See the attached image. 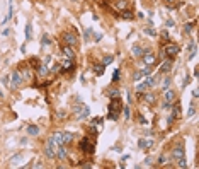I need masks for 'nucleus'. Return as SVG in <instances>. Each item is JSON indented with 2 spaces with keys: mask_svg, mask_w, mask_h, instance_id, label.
<instances>
[{
  "mask_svg": "<svg viewBox=\"0 0 199 169\" xmlns=\"http://www.w3.org/2000/svg\"><path fill=\"white\" fill-rule=\"evenodd\" d=\"M121 101L119 98H111V103H109V115H107V118L109 120H118L119 116V111H121Z\"/></svg>",
  "mask_w": 199,
  "mask_h": 169,
  "instance_id": "obj_1",
  "label": "nucleus"
},
{
  "mask_svg": "<svg viewBox=\"0 0 199 169\" xmlns=\"http://www.w3.org/2000/svg\"><path fill=\"white\" fill-rule=\"evenodd\" d=\"M56 144H55V140L53 139H48L46 142V145H44V154H46V157H50V159H55L56 157Z\"/></svg>",
  "mask_w": 199,
  "mask_h": 169,
  "instance_id": "obj_2",
  "label": "nucleus"
},
{
  "mask_svg": "<svg viewBox=\"0 0 199 169\" xmlns=\"http://www.w3.org/2000/svg\"><path fill=\"white\" fill-rule=\"evenodd\" d=\"M63 43H65V45H68V46H75V45L78 43V38H77V34H75V33L67 31V33L63 34Z\"/></svg>",
  "mask_w": 199,
  "mask_h": 169,
  "instance_id": "obj_3",
  "label": "nucleus"
},
{
  "mask_svg": "<svg viewBox=\"0 0 199 169\" xmlns=\"http://www.w3.org/2000/svg\"><path fill=\"white\" fill-rule=\"evenodd\" d=\"M80 149L83 150V152H87V154H92L94 152V144H90V140L85 137V139L80 140Z\"/></svg>",
  "mask_w": 199,
  "mask_h": 169,
  "instance_id": "obj_4",
  "label": "nucleus"
},
{
  "mask_svg": "<svg viewBox=\"0 0 199 169\" xmlns=\"http://www.w3.org/2000/svg\"><path fill=\"white\" fill-rule=\"evenodd\" d=\"M179 46L177 45H174V43H170V45H167V46H163V53L165 55H169V57H175L177 53H179Z\"/></svg>",
  "mask_w": 199,
  "mask_h": 169,
  "instance_id": "obj_5",
  "label": "nucleus"
},
{
  "mask_svg": "<svg viewBox=\"0 0 199 169\" xmlns=\"http://www.w3.org/2000/svg\"><path fill=\"white\" fill-rule=\"evenodd\" d=\"M141 60H143V63H145V65H153V63L157 62L155 55H153L151 51H145V53H143V57H141Z\"/></svg>",
  "mask_w": 199,
  "mask_h": 169,
  "instance_id": "obj_6",
  "label": "nucleus"
},
{
  "mask_svg": "<svg viewBox=\"0 0 199 169\" xmlns=\"http://www.w3.org/2000/svg\"><path fill=\"white\" fill-rule=\"evenodd\" d=\"M184 154H186L184 147H182V145H175V147L172 149V159L177 161V159H180V157H184Z\"/></svg>",
  "mask_w": 199,
  "mask_h": 169,
  "instance_id": "obj_7",
  "label": "nucleus"
},
{
  "mask_svg": "<svg viewBox=\"0 0 199 169\" xmlns=\"http://www.w3.org/2000/svg\"><path fill=\"white\" fill-rule=\"evenodd\" d=\"M61 53H63V57H65V58L75 60V50H73V46L65 45V46H63V50H61Z\"/></svg>",
  "mask_w": 199,
  "mask_h": 169,
  "instance_id": "obj_8",
  "label": "nucleus"
},
{
  "mask_svg": "<svg viewBox=\"0 0 199 169\" xmlns=\"http://www.w3.org/2000/svg\"><path fill=\"white\" fill-rule=\"evenodd\" d=\"M22 75H20L19 70H14L12 72V87H19L20 84H22Z\"/></svg>",
  "mask_w": 199,
  "mask_h": 169,
  "instance_id": "obj_9",
  "label": "nucleus"
},
{
  "mask_svg": "<svg viewBox=\"0 0 199 169\" xmlns=\"http://www.w3.org/2000/svg\"><path fill=\"white\" fill-rule=\"evenodd\" d=\"M153 145H155V142H153L151 139H141V140L138 142V147H139V149H143V150L151 149Z\"/></svg>",
  "mask_w": 199,
  "mask_h": 169,
  "instance_id": "obj_10",
  "label": "nucleus"
},
{
  "mask_svg": "<svg viewBox=\"0 0 199 169\" xmlns=\"http://www.w3.org/2000/svg\"><path fill=\"white\" fill-rule=\"evenodd\" d=\"M175 98H177V96H175V92H174L172 89H167L165 94H163V101H165V103H170V104H174Z\"/></svg>",
  "mask_w": 199,
  "mask_h": 169,
  "instance_id": "obj_11",
  "label": "nucleus"
},
{
  "mask_svg": "<svg viewBox=\"0 0 199 169\" xmlns=\"http://www.w3.org/2000/svg\"><path fill=\"white\" fill-rule=\"evenodd\" d=\"M67 156H68V152L65 149V145H58L56 147V157L60 161H63V159H67Z\"/></svg>",
  "mask_w": 199,
  "mask_h": 169,
  "instance_id": "obj_12",
  "label": "nucleus"
},
{
  "mask_svg": "<svg viewBox=\"0 0 199 169\" xmlns=\"http://www.w3.org/2000/svg\"><path fill=\"white\" fill-rule=\"evenodd\" d=\"M172 70V62L170 60H165V62H162L160 63V72H163V74H167Z\"/></svg>",
  "mask_w": 199,
  "mask_h": 169,
  "instance_id": "obj_13",
  "label": "nucleus"
},
{
  "mask_svg": "<svg viewBox=\"0 0 199 169\" xmlns=\"http://www.w3.org/2000/svg\"><path fill=\"white\" fill-rule=\"evenodd\" d=\"M71 140H73V135H71L70 132H61V144H63V145L70 144Z\"/></svg>",
  "mask_w": 199,
  "mask_h": 169,
  "instance_id": "obj_14",
  "label": "nucleus"
},
{
  "mask_svg": "<svg viewBox=\"0 0 199 169\" xmlns=\"http://www.w3.org/2000/svg\"><path fill=\"white\" fill-rule=\"evenodd\" d=\"M131 51H133V55H135V57H138V58H141V57H143V53H145V50H143L139 45H133Z\"/></svg>",
  "mask_w": 199,
  "mask_h": 169,
  "instance_id": "obj_15",
  "label": "nucleus"
},
{
  "mask_svg": "<svg viewBox=\"0 0 199 169\" xmlns=\"http://www.w3.org/2000/svg\"><path fill=\"white\" fill-rule=\"evenodd\" d=\"M61 70H63V72H70V70H73V60L65 58L63 65H61Z\"/></svg>",
  "mask_w": 199,
  "mask_h": 169,
  "instance_id": "obj_16",
  "label": "nucleus"
},
{
  "mask_svg": "<svg viewBox=\"0 0 199 169\" xmlns=\"http://www.w3.org/2000/svg\"><path fill=\"white\" fill-rule=\"evenodd\" d=\"M89 113H90V110L87 108V106H82V110H80L78 113H77V115H78V120L87 118V116H89Z\"/></svg>",
  "mask_w": 199,
  "mask_h": 169,
  "instance_id": "obj_17",
  "label": "nucleus"
},
{
  "mask_svg": "<svg viewBox=\"0 0 199 169\" xmlns=\"http://www.w3.org/2000/svg\"><path fill=\"white\" fill-rule=\"evenodd\" d=\"M121 16H123V19H126V21H131L133 17H135V14H133L131 10H128V9H123Z\"/></svg>",
  "mask_w": 199,
  "mask_h": 169,
  "instance_id": "obj_18",
  "label": "nucleus"
},
{
  "mask_svg": "<svg viewBox=\"0 0 199 169\" xmlns=\"http://www.w3.org/2000/svg\"><path fill=\"white\" fill-rule=\"evenodd\" d=\"M48 74H50V70H48V67H46L44 63L38 67V75H41V77H44V75H48Z\"/></svg>",
  "mask_w": 199,
  "mask_h": 169,
  "instance_id": "obj_19",
  "label": "nucleus"
},
{
  "mask_svg": "<svg viewBox=\"0 0 199 169\" xmlns=\"http://www.w3.org/2000/svg\"><path fill=\"white\" fill-rule=\"evenodd\" d=\"M27 135H32V137H34V135H39V128H38L36 125H29V127H27Z\"/></svg>",
  "mask_w": 199,
  "mask_h": 169,
  "instance_id": "obj_20",
  "label": "nucleus"
},
{
  "mask_svg": "<svg viewBox=\"0 0 199 169\" xmlns=\"http://www.w3.org/2000/svg\"><path fill=\"white\" fill-rule=\"evenodd\" d=\"M94 72H95V75H102L106 72V67L102 63H97V65H94Z\"/></svg>",
  "mask_w": 199,
  "mask_h": 169,
  "instance_id": "obj_21",
  "label": "nucleus"
},
{
  "mask_svg": "<svg viewBox=\"0 0 199 169\" xmlns=\"http://www.w3.org/2000/svg\"><path fill=\"white\" fill-rule=\"evenodd\" d=\"M180 113H182V111H180V104L177 103V104L174 106V111H172V116H174V118H179V116H180Z\"/></svg>",
  "mask_w": 199,
  "mask_h": 169,
  "instance_id": "obj_22",
  "label": "nucleus"
},
{
  "mask_svg": "<svg viewBox=\"0 0 199 169\" xmlns=\"http://www.w3.org/2000/svg\"><path fill=\"white\" fill-rule=\"evenodd\" d=\"M27 63H29V65L32 67V69H38V67H39V60L36 58V57H32V58H29V62H27Z\"/></svg>",
  "mask_w": 199,
  "mask_h": 169,
  "instance_id": "obj_23",
  "label": "nucleus"
},
{
  "mask_svg": "<svg viewBox=\"0 0 199 169\" xmlns=\"http://www.w3.org/2000/svg\"><path fill=\"white\" fill-rule=\"evenodd\" d=\"M31 38H32V26L27 24V26H26V40L29 41Z\"/></svg>",
  "mask_w": 199,
  "mask_h": 169,
  "instance_id": "obj_24",
  "label": "nucleus"
},
{
  "mask_svg": "<svg viewBox=\"0 0 199 169\" xmlns=\"http://www.w3.org/2000/svg\"><path fill=\"white\" fill-rule=\"evenodd\" d=\"M145 101H146V103H150V104H153V103H155V94H151V92L145 94Z\"/></svg>",
  "mask_w": 199,
  "mask_h": 169,
  "instance_id": "obj_25",
  "label": "nucleus"
},
{
  "mask_svg": "<svg viewBox=\"0 0 199 169\" xmlns=\"http://www.w3.org/2000/svg\"><path fill=\"white\" fill-rule=\"evenodd\" d=\"M141 74H143V77H145V75H150V74H151V67H150V65H145V67L141 69Z\"/></svg>",
  "mask_w": 199,
  "mask_h": 169,
  "instance_id": "obj_26",
  "label": "nucleus"
},
{
  "mask_svg": "<svg viewBox=\"0 0 199 169\" xmlns=\"http://www.w3.org/2000/svg\"><path fill=\"white\" fill-rule=\"evenodd\" d=\"M177 166H179V168H187V162H186V159H184V157L177 159Z\"/></svg>",
  "mask_w": 199,
  "mask_h": 169,
  "instance_id": "obj_27",
  "label": "nucleus"
},
{
  "mask_svg": "<svg viewBox=\"0 0 199 169\" xmlns=\"http://www.w3.org/2000/svg\"><path fill=\"white\" fill-rule=\"evenodd\" d=\"M119 77H121L119 70H114V75H112V82H114V84H116V82H119Z\"/></svg>",
  "mask_w": 199,
  "mask_h": 169,
  "instance_id": "obj_28",
  "label": "nucleus"
},
{
  "mask_svg": "<svg viewBox=\"0 0 199 169\" xmlns=\"http://www.w3.org/2000/svg\"><path fill=\"white\" fill-rule=\"evenodd\" d=\"M116 5H118V9H126V0H118V4H116Z\"/></svg>",
  "mask_w": 199,
  "mask_h": 169,
  "instance_id": "obj_29",
  "label": "nucleus"
},
{
  "mask_svg": "<svg viewBox=\"0 0 199 169\" xmlns=\"http://www.w3.org/2000/svg\"><path fill=\"white\" fill-rule=\"evenodd\" d=\"M109 98H119V91L111 89V91H109Z\"/></svg>",
  "mask_w": 199,
  "mask_h": 169,
  "instance_id": "obj_30",
  "label": "nucleus"
},
{
  "mask_svg": "<svg viewBox=\"0 0 199 169\" xmlns=\"http://www.w3.org/2000/svg\"><path fill=\"white\" fill-rule=\"evenodd\" d=\"M112 57H106V58L102 60V65H104V67H106V65H109V63H112Z\"/></svg>",
  "mask_w": 199,
  "mask_h": 169,
  "instance_id": "obj_31",
  "label": "nucleus"
},
{
  "mask_svg": "<svg viewBox=\"0 0 199 169\" xmlns=\"http://www.w3.org/2000/svg\"><path fill=\"white\" fill-rule=\"evenodd\" d=\"M50 43H51L50 36H48V34H44V36H43V45H44V46H46V45H50Z\"/></svg>",
  "mask_w": 199,
  "mask_h": 169,
  "instance_id": "obj_32",
  "label": "nucleus"
},
{
  "mask_svg": "<svg viewBox=\"0 0 199 169\" xmlns=\"http://www.w3.org/2000/svg\"><path fill=\"white\" fill-rule=\"evenodd\" d=\"M141 77H143V74H141V72H135V75H133V80H139Z\"/></svg>",
  "mask_w": 199,
  "mask_h": 169,
  "instance_id": "obj_33",
  "label": "nucleus"
},
{
  "mask_svg": "<svg viewBox=\"0 0 199 169\" xmlns=\"http://www.w3.org/2000/svg\"><path fill=\"white\" fill-rule=\"evenodd\" d=\"M165 161H167V156H160V157H158V164H160V166L165 164Z\"/></svg>",
  "mask_w": 199,
  "mask_h": 169,
  "instance_id": "obj_34",
  "label": "nucleus"
},
{
  "mask_svg": "<svg viewBox=\"0 0 199 169\" xmlns=\"http://www.w3.org/2000/svg\"><path fill=\"white\" fill-rule=\"evenodd\" d=\"M192 26H194V24H186V26H184V31H186V33H191V31H192Z\"/></svg>",
  "mask_w": 199,
  "mask_h": 169,
  "instance_id": "obj_35",
  "label": "nucleus"
},
{
  "mask_svg": "<svg viewBox=\"0 0 199 169\" xmlns=\"http://www.w3.org/2000/svg\"><path fill=\"white\" fill-rule=\"evenodd\" d=\"M124 118H130V106H124Z\"/></svg>",
  "mask_w": 199,
  "mask_h": 169,
  "instance_id": "obj_36",
  "label": "nucleus"
},
{
  "mask_svg": "<svg viewBox=\"0 0 199 169\" xmlns=\"http://www.w3.org/2000/svg\"><path fill=\"white\" fill-rule=\"evenodd\" d=\"M165 2L169 4L170 7H175V5H177V0H165Z\"/></svg>",
  "mask_w": 199,
  "mask_h": 169,
  "instance_id": "obj_37",
  "label": "nucleus"
},
{
  "mask_svg": "<svg viewBox=\"0 0 199 169\" xmlns=\"http://www.w3.org/2000/svg\"><path fill=\"white\" fill-rule=\"evenodd\" d=\"M169 86H170V79H165L163 80V89H169Z\"/></svg>",
  "mask_w": 199,
  "mask_h": 169,
  "instance_id": "obj_38",
  "label": "nucleus"
},
{
  "mask_svg": "<svg viewBox=\"0 0 199 169\" xmlns=\"http://www.w3.org/2000/svg\"><path fill=\"white\" fill-rule=\"evenodd\" d=\"M145 33H146V34H150V36H155V31L151 29V28H148V29H145Z\"/></svg>",
  "mask_w": 199,
  "mask_h": 169,
  "instance_id": "obj_39",
  "label": "nucleus"
},
{
  "mask_svg": "<svg viewBox=\"0 0 199 169\" xmlns=\"http://www.w3.org/2000/svg\"><path fill=\"white\" fill-rule=\"evenodd\" d=\"M170 106H172L170 103H165V101H163V110H170Z\"/></svg>",
  "mask_w": 199,
  "mask_h": 169,
  "instance_id": "obj_40",
  "label": "nucleus"
},
{
  "mask_svg": "<svg viewBox=\"0 0 199 169\" xmlns=\"http://www.w3.org/2000/svg\"><path fill=\"white\" fill-rule=\"evenodd\" d=\"M138 121H139V123H141V125H145V123H146V121H145V118H143L141 115H139V116H138Z\"/></svg>",
  "mask_w": 199,
  "mask_h": 169,
  "instance_id": "obj_41",
  "label": "nucleus"
},
{
  "mask_svg": "<svg viewBox=\"0 0 199 169\" xmlns=\"http://www.w3.org/2000/svg\"><path fill=\"white\" fill-rule=\"evenodd\" d=\"M160 34H162V36H163V38H165V40H169V34H167V33H165V31H162V33H160Z\"/></svg>",
  "mask_w": 199,
  "mask_h": 169,
  "instance_id": "obj_42",
  "label": "nucleus"
},
{
  "mask_svg": "<svg viewBox=\"0 0 199 169\" xmlns=\"http://www.w3.org/2000/svg\"><path fill=\"white\" fill-rule=\"evenodd\" d=\"M100 40H102V34H95V40L94 41H100Z\"/></svg>",
  "mask_w": 199,
  "mask_h": 169,
  "instance_id": "obj_43",
  "label": "nucleus"
},
{
  "mask_svg": "<svg viewBox=\"0 0 199 169\" xmlns=\"http://www.w3.org/2000/svg\"><path fill=\"white\" fill-rule=\"evenodd\" d=\"M194 113H196V108H191V110H189V116H192Z\"/></svg>",
  "mask_w": 199,
  "mask_h": 169,
  "instance_id": "obj_44",
  "label": "nucleus"
}]
</instances>
